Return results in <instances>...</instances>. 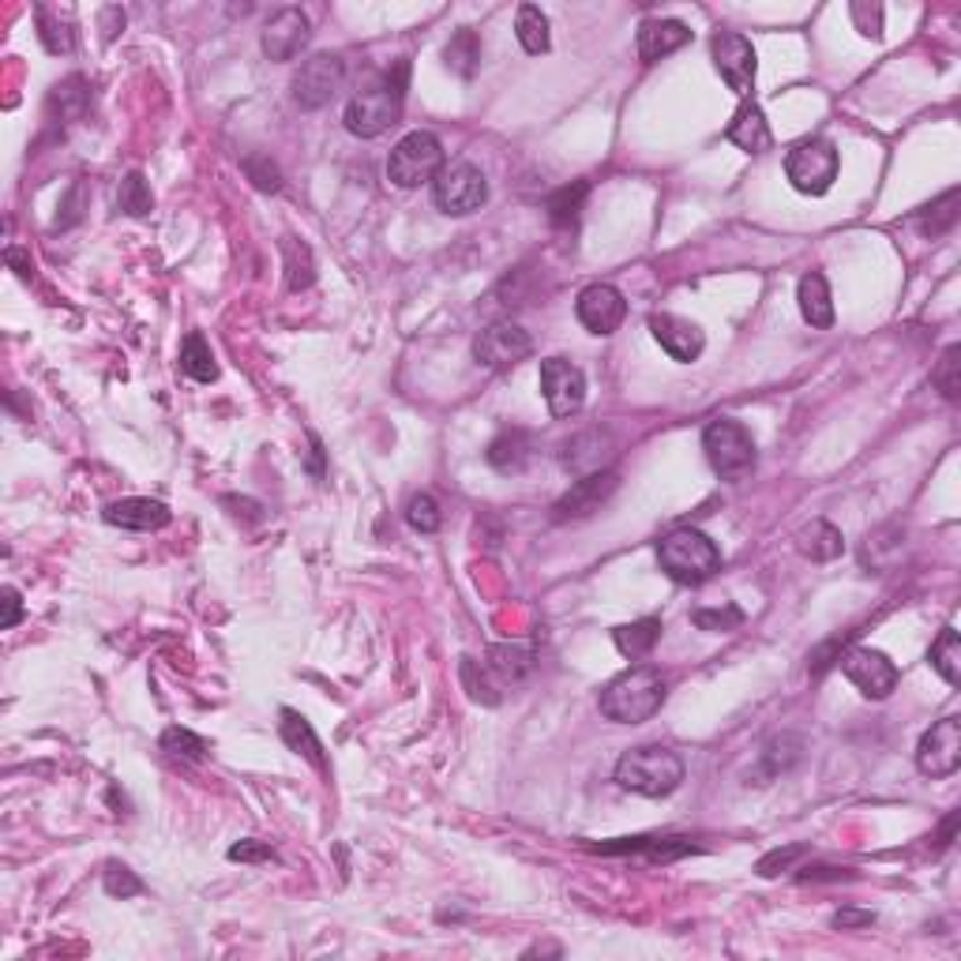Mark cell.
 <instances>
[{
    "instance_id": "1",
    "label": "cell",
    "mask_w": 961,
    "mask_h": 961,
    "mask_svg": "<svg viewBox=\"0 0 961 961\" xmlns=\"http://www.w3.org/2000/svg\"><path fill=\"white\" fill-rule=\"evenodd\" d=\"M405 79H410V65L399 60L380 83L357 91L346 105V128L361 139H376L391 125H399L402 102H405Z\"/></svg>"
},
{
    "instance_id": "2",
    "label": "cell",
    "mask_w": 961,
    "mask_h": 961,
    "mask_svg": "<svg viewBox=\"0 0 961 961\" xmlns=\"http://www.w3.org/2000/svg\"><path fill=\"white\" fill-rule=\"evenodd\" d=\"M665 707V676L654 665H634L602 691V713L616 725H639Z\"/></svg>"
},
{
    "instance_id": "3",
    "label": "cell",
    "mask_w": 961,
    "mask_h": 961,
    "mask_svg": "<svg viewBox=\"0 0 961 961\" xmlns=\"http://www.w3.org/2000/svg\"><path fill=\"white\" fill-rule=\"evenodd\" d=\"M680 781H684V759L657 744L631 747V752H623L620 763H616V785L650 800H661L668 797V792H676Z\"/></svg>"
},
{
    "instance_id": "4",
    "label": "cell",
    "mask_w": 961,
    "mask_h": 961,
    "mask_svg": "<svg viewBox=\"0 0 961 961\" xmlns=\"http://www.w3.org/2000/svg\"><path fill=\"white\" fill-rule=\"evenodd\" d=\"M657 563L680 586H699V582H707L721 568V552L702 530L684 526V530H673L657 545Z\"/></svg>"
},
{
    "instance_id": "5",
    "label": "cell",
    "mask_w": 961,
    "mask_h": 961,
    "mask_svg": "<svg viewBox=\"0 0 961 961\" xmlns=\"http://www.w3.org/2000/svg\"><path fill=\"white\" fill-rule=\"evenodd\" d=\"M702 451L713 473L725 481H744L755 470V439L740 421L718 417L702 428Z\"/></svg>"
},
{
    "instance_id": "6",
    "label": "cell",
    "mask_w": 961,
    "mask_h": 961,
    "mask_svg": "<svg viewBox=\"0 0 961 961\" xmlns=\"http://www.w3.org/2000/svg\"><path fill=\"white\" fill-rule=\"evenodd\" d=\"M785 178L800 196H826L837 181V147L831 139H800L785 155Z\"/></svg>"
},
{
    "instance_id": "7",
    "label": "cell",
    "mask_w": 961,
    "mask_h": 961,
    "mask_svg": "<svg viewBox=\"0 0 961 961\" xmlns=\"http://www.w3.org/2000/svg\"><path fill=\"white\" fill-rule=\"evenodd\" d=\"M444 170V144L432 131H410L394 144L391 158H387V178L399 188H421L425 181H436V173Z\"/></svg>"
},
{
    "instance_id": "8",
    "label": "cell",
    "mask_w": 961,
    "mask_h": 961,
    "mask_svg": "<svg viewBox=\"0 0 961 961\" xmlns=\"http://www.w3.org/2000/svg\"><path fill=\"white\" fill-rule=\"evenodd\" d=\"M432 199H436V207L444 210V215H455V218L473 215V210H481L484 199H489V181H484V173L473 162H451L432 181Z\"/></svg>"
},
{
    "instance_id": "9",
    "label": "cell",
    "mask_w": 961,
    "mask_h": 961,
    "mask_svg": "<svg viewBox=\"0 0 961 961\" xmlns=\"http://www.w3.org/2000/svg\"><path fill=\"white\" fill-rule=\"evenodd\" d=\"M342 79H346V60L339 53H312L294 76V102L301 110H323L339 94Z\"/></svg>"
},
{
    "instance_id": "10",
    "label": "cell",
    "mask_w": 961,
    "mask_h": 961,
    "mask_svg": "<svg viewBox=\"0 0 961 961\" xmlns=\"http://www.w3.org/2000/svg\"><path fill=\"white\" fill-rule=\"evenodd\" d=\"M541 394L549 402L552 417H575L586 402V376L568 357H545L541 361Z\"/></svg>"
},
{
    "instance_id": "11",
    "label": "cell",
    "mask_w": 961,
    "mask_h": 961,
    "mask_svg": "<svg viewBox=\"0 0 961 961\" xmlns=\"http://www.w3.org/2000/svg\"><path fill=\"white\" fill-rule=\"evenodd\" d=\"M710 53H713V68L721 72V79L733 87L740 99H747V94L755 91V72H759V60H755L752 42H747L744 34L721 31V34H713Z\"/></svg>"
},
{
    "instance_id": "12",
    "label": "cell",
    "mask_w": 961,
    "mask_h": 961,
    "mask_svg": "<svg viewBox=\"0 0 961 961\" xmlns=\"http://www.w3.org/2000/svg\"><path fill=\"white\" fill-rule=\"evenodd\" d=\"M530 354H534V339L518 328V323H492V328H484L478 339H473V357H478L481 368H492V373L515 368L518 361H526Z\"/></svg>"
},
{
    "instance_id": "13",
    "label": "cell",
    "mask_w": 961,
    "mask_h": 961,
    "mask_svg": "<svg viewBox=\"0 0 961 961\" xmlns=\"http://www.w3.org/2000/svg\"><path fill=\"white\" fill-rule=\"evenodd\" d=\"M842 673L857 684L863 699H890L897 687V665L890 661L883 650L857 647L842 657Z\"/></svg>"
},
{
    "instance_id": "14",
    "label": "cell",
    "mask_w": 961,
    "mask_h": 961,
    "mask_svg": "<svg viewBox=\"0 0 961 961\" xmlns=\"http://www.w3.org/2000/svg\"><path fill=\"white\" fill-rule=\"evenodd\" d=\"M916 766L928 778H950L961 766V721L942 718L916 744Z\"/></svg>"
},
{
    "instance_id": "15",
    "label": "cell",
    "mask_w": 961,
    "mask_h": 961,
    "mask_svg": "<svg viewBox=\"0 0 961 961\" xmlns=\"http://www.w3.org/2000/svg\"><path fill=\"white\" fill-rule=\"evenodd\" d=\"M308 38H312V23H308V15L301 12V8H282V12L271 15L267 26H263L260 46H263V53H267V60L286 65V60H294L297 53L308 46Z\"/></svg>"
},
{
    "instance_id": "16",
    "label": "cell",
    "mask_w": 961,
    "mask_h": 961,
    "mask_svg": "<svg viewBox=\"0 0 961 961\" xmlns=\"http://www.w3.org/2000/svg\"><path fill=\"white\" fill-rule=\"evenodd\" d=\"M575 316L590 334H613L623 323V316H628V301H623V294L616 286L594 282V286H586L579 294Z\"/></svg>"
},
{
    "instance_id": "17",
    "label": "cell",
    "mask_w": 961,
    "mask_h": 961,
    "mask_svg": "<svg viewBox=\"0 0 961 961\" xmlns=\"http://www.w3.org/2000/svg\"><path fill=\"white\" fill-rule=\"evenodd\" d=\"M650 334H654L657 346L665 350L673 361H680V365L699 361L702 350H707V334H702L699 323L684 320V316H673V312H654V316H650Z\"/></svg>"
},
{
    "instance_id": "18",
    "label": "cell",
    "mask_w": 961,
    "mask_h": 961,
    "mask_svg": "<svg viewBox=\"0 0 961 961\" xmlns=\"http://www.w3.org/2000/svg\"><path fill=\"white\" fill-rule=\"evenodd\" d=\"M616 484H620V478H616L613 470H597V473L579 478L557 500V507H552V511H557V523H568V518H586V515H594V511H602L605 500L616 492Z\"/></svg>"
},
{
    "instance_id": "19",
    "label": "cell",
    "mask_w": 961,
    "mask_h": 961,
    "mask_svg": "<svg viewBox=\"0 0 961 961\" xmlns=\"http://www.w3.org/2000/svg\"><path fill=\"white\" fill-rule=\"evenodd\" d=\"M102 518L110 526H121V530H139V534H151L170 526L173 511L162 504V500H147V496H128V500H113L105 504Z\"/></svg>"
},
{
    "instance_id": "20",
    "label": "cell",
    "mask_w": 961,
    "mask_h": 961,
    "mask_svg": "<svg viewBox=\"0 0 961 961\" xmlns=\"http://www.w3.org/2000/svg\"><path fill=\"white\" fill-rule=\"evenodd\" d=\"M608 458H613V436L602 428H590V432H579V436H571L568 444H563L560 462L568 466L571 473L586 478V473L605 470Z\"/></svg>"
},
{
    "instance_id": "21",
    "label": "cell",
    "mask_w": 961,
    "mask_h": 961,
    "mask_svg": "<svg viewBox=\"0 0 961 961\" xmlns=\"http://www.w3.org/2000/svg\"><path fill=\"white\" fill-rule=\"evenodd\" d=\"M687 42H691V31L680 20H647L634 34V49H639L642 65H657L661 57L676 53Z\"/></svg>"
},
{
    "instance_id": "22",
    "label": "cell",
    "mask_w": 961,
    "mask_h": 961,
    "mask_svg": "<svg viewBox=\"0 0 961 961\" xmlns=\"http://www.w3.org/2000/svg\"><path fill=\"white\" fill-rule=\"evenodd\" d=\"M725 139L733 147H740V151H747V155L770 151L774 136H770V125H766L759 102H752V99L740 102V110L733 113V121H729V128H725Z\"/></svg>"
},
{
    "instance_id": "23",
    "label": "cell",
    "mask_w": 961,
    "mask_h": 961,
    "mask_svg": "<svg viewBox=\"0 0 961 961\" xmlns=\"http://www.w3.org/2000/svg\"><path fill=\"white\" fill-rule=\"evenodd\" d=\"M278 718H282V721H278V733H282V740H286L289 752L305 755V759L312 763L320 774H331V766H328V755H323L320 736H316V729L308 725L301 713H297V710H282Z\"/></svg>"
},
{
    "instance_id": "24",
    "label": "cell",
    "mask_w": 961,
    "mask_h": 961,
    "mask_svg": "<svg viewBox=\"0 0 961 961\" xmlns=\"http://www.w3.org/2000/svg\"><path fill=\"white\" fill-rule=\"evenodd\" d=\"M530 451H534V444H530V436H526L523 428H504L489 444L484 458H489V466H492V470H500V473H523L526 462H530Z\"/></svg>"
},
{
    "instance_id": "25",
    "label": "cell",
    "mask_w": 961,
    "mask_h": 961,
    "mask_svg": "<svg viewBox=\"0 0 961 961\" xmlns=\"http://www.w3.org/2000/svg\"><path fill=\"white\" fill-rule=\"evenodd\" d=\"M797 301H800V316L811 323V328L826 331L834 323V301H831V286H826V278L819 275V271H811V275L800 278L797 286Z\"/></svg>"
},
{
    "instance_id": "26",
    "label": "cell",
    "mask_w": 961,
    "mask_h": 961,
    "mask_svg": "<svg viewBox=\"0 0 961 961\" xmlns=\"http://www.w3.org/2000/svg\"><path fill=\"white\" fill-rule=\"evenodd\" d=\"M661 631H665V623H661L657 616H642V620L616 628L613 631V642H616V650H620L623 657L639 661V657L654 654V647L661 642Z\"/></svg>"
},
{
    "instance_id": "27",
    "label": "cell",
    "mask_w": 961,
    "mask_h": 961,
    "mask_svg": "<svg viewBox=\"0 0 961 961\" xmlns=\"http://www.w3.org/2000/svg\"><path fill=\"white\" fill-rule=\"evenodd\" d=\"M586 196H590V181L563 184V188H557L549 199H545V215H549V222L557 226V229H575Z\"/></svg>"
},
{
    "instance_id": "28",
    "label": "cell",
    "mask_w": 961,
    "mask_h": 961,
    "mask_svg": "<svg viewBox=\"0 0 961 961\" xmlns=\"http://www.w3.org/2000/svg\"><path fill=\"white\" fill-rule=\"evenodd\" d=\"M181 368H184V376H192L196 384H215L218 380L215 350H210V342L203 339L199 331H192L188 339H184V346H181Z\"/></svg>"
},
{
    "instance_id": "29",
    "label": "cell",
    "mask_w": 961,
    "mask_h": 961,
    "mask_svg": "<svg viewBox=\"0 0 961 961\" xmlns=\"http://www.w3.org/2000/svg\"><path fill=\"white\" fill-rule=\"evenodd\" d=\"M278 249H282V260H286V286L294 289V294H301V289H308L316 282L312 249L297 241V237H282Z\"/></svg>"
},
{
    "instance_id": "30",
    "label": "cell",
    "mask_w": 961,
    "mask_h": 961,
    "mask_svg": "<svg viewBox=\"0 0 961 961\" xmlns=\"http://www.w3.org/2000/svg\"><path fill=\"white\" fill-rule=\"evenodd\" d=\"M515 34H518V42H523V49L534 53V57L549 53V46H552V38H549V15H545L537 4H523V8H518Z\"/></svg>"
},
{
    "instance_id": "31",
    "label": "cell",
    "mask_w": 961,
    "mask_h": 961,
    "mask_svg": "<svg viewBox=\"0 0 961 961\" xmlns=\"http://www.w3.org/2000/svg\"><path fill=\"white\" fill-rule=\"evenodd\" d=\"M800 552H804V557H811V560H819V563L837 560L845 552V537H842V530H837V526H831V523H823V518H819V523H811L808 530L800 534Z\"/></svg>"
},
{
    "instance_id": "32",
    "label": "cell",
    "mask_w": 961,
    "mask_h": 961,
    "mask_svg": "<svg viewBox=\"0 0 961 961\" xmlns=\"http://www.w3.org/2000/svg\"><path fill=\"white\" fill-rule=\"evenodd\" d=\"M928 661H931V668H936V673L950 687L961 684V639H958L954 628H942L939 631V639L931 642V650H928Z\"/></svg>"
},
{
    "instance_id": "33",
    "label": "cell",
    "mask_w": 961,
    "mask_h": 961,
    "mask_svg": "<svg viewBox=\"0 0 961 961\" xmlns=\"http://www.w3.org/2000/svg\"><path fill=\"white\" fill-rule=\"evenodd\" d=\"M530 665H534V657H530V650H523V647H492L489 650V673L496 676L500 687L518 684L526 673H530Z\"/></svg>"
},
{
    "instance_id": "34",
    "label": "cell",
    "mask_w": 961,
    "mask_h": 961,
    "mask_svg": "<svg viewBox=\"0 0 961 961\" xmlns=\"http://www.w3.org/2000/svg\"><path fill=\"white\" fill-rule=\"evenodd\" d=\"M444 60H447V68H451V72H458L462 79H470L473 72H478V65H481V38H478V31L462 26V31H458L455 38L447 42Z\"/></svg>"
},
{
    "instance_id": "35",
    "label": "cell",
    "mask_w": 961,
    "mask_h": 961,
    "mask_svg": "<svg viewBox=\"0 0 961 961\" xmlns=\"http://www.w3.org/2000/svg\"><path fill=\"white\" fill-rule=\"evenodd\" d=\"M954 226H958V188L942 192L936 203H928V207L916 215V229H920L924 237H942Z\"/></svg>"
},
{
    "instance_id": "36",
    "label": "cell",
    "mask_w": 961,
    "mask_h": 961,
    "mask_svg": "<svg viewBox=\"0 0 961 961\" xmlns=\"http://www.w3.org/2000/svg\"><path fill=\"white\" fill-rule=\"evenodd\" d=\"M117 207L125 210V215H131V218H147L155 210L151 184H147V178L139 170L125 173V181H121V192H117Z\"/></svg>"
},
{
    "instance_id": "37",
    "label": "cell",
    "mask_w": 961,
    "mask_h": 961,
    "mask_svg": "<svg viewBox=\"0 0 961 961\" xmlns=\"http://www.w3.org/2000/svg\"><path fill=\"white\" fill-rule=\"evenodd\" d=\"M458 673H462V684H466V691H470L473 702L496 707V702H500V684H496V676L489 673V665H478L473 657H462Z\"/></svg>"
},
{
    "instance_id": "38",
    "label": "cell",
    "mask_w": 961,
    "mask_h": 961,
    "mask_svg": "<svg viewBox=\"0 0 961 961\" xmlns=\"http://www.w3.org/2000/svg\"><path fill=\"white\" fill-rule=\"evenodd\" d=\"M162 752L165 755H178V759H188V763H203L207 759V740L196 736L192 729H181V725H170L162 733Z\"/></svg>"
},
{
    "instance_id": "39",
    "label": "cell",
    "mask_w": 961,
    "mask_h": 961,
    "mask_svg": "<svg viewBox=\"0 0 961 961\" xmlns=\"http://www.w3.org/2000/svg\"><path fill=\"white\" fill-rule=\"evenodd\" d=\"M800 755H804V740H800V736L770 740V744H766V752H763L766 778H778V774H785L792 763H800Z\"/></svg>"
},
{
    "instance_id": "40",
    "label": "cell",
    "mask_w": 961,
    "mask_h": 961,
    "mask_svg": "<svg viewBox=\"0 0 961 961\" xmlns=\"http://www.w3.org/2000/svg\"><path fill=\"white\" fill-rule=\"evenodd\" d=\"M87 102H91V91H87L83 76H68L65 83H57V91H53V105H60V117L65 121L83 117Z\"/></svg>"
},
{
    "instance_id": "41",
    "label": "cell",
    "mask_w": 961,
    "mask_h": 961,
    "mask_svg": "<svg viewBox=\"0 0 961 961\" xmlns=\"http://www.w3.org/2000/svg\"><path fill=\"white\" fill-rule=\"evenodd\" d=\"M102 886H105V894H110V897H121V902H125V897L144 894V879H139L136 871L128 868V863H117V860L105 863V871H102Z\"/></svg>"
},
{
    "instance_id": "42",
    "label": "cell",
    "mask_w": 961,
    "mask_h": 961,
    "mask_svg": "<svg viewBox=\"0 0 961 961\" xmlns=\"http://www.w3.org/2000/svg\"><path fill=\"white\" fill-rule=\"evenodd\" d=\"M405 523H410L417 534H436L439 526H444V515H439L436 496H428V492L413 496L410 504H405Z\"/></svg>"
},
{
    "instance_id": "43",
    "label": "cell",
    "mask_w": 961,
    "mask_h": 961,
    "mask_svg": "<svg viewBox=\"0 0 961 961\" xmlns=\"http://www.w3.org/2000/svg\"><path fill=\"white\" fill-rule=\"evenodd\" d=\"M691 623L699 631H713V634H725V631H736L740 623H744V613H740L736 605H725V608H695L691 613Z\"/></svg>"
},
{
    "instance_id": "44",
    "label": "cell",
    "mask_w": 961,
    "mask_h": 961,
    "mask_svg": "<svg viewBox=\"0 0 961 961\" xmlns=\"http://www.w3.org/2000/svg\"><path fill=\"white\" fill-rule=\"evenodd\" d=\"M241 165H244L249 181H252L260 192H278V188H282V170H278L275 162H271V155H249Z\"/></svg>"
},
{
    "instance_id": "45",
    "label": "cell",
    "mask_w": 961,
    "mask_h": 961,
    "mask_svg": "<svg viewBox=\"0 0 961 961\" xmlns=\"http://www.w3.org/2000/svg\"><path fill=\"white\" fill-rule=\"evenodd\" d=\"M958 357H961V350L950 346L947 354H942L939 368L931 373V384L939 387L942 399H947V402H958V391H961V380H958V365H961V361Z\"/></svg>"
},
{
    "instance_id": "46",
    "label": "cell",
    "mask_w": 961,
    "mask_h": 961,
    "mask_svg": "<svg viewBox=\"0 0 961 961\" xmlns=\"http://www.w3.org/2000/svg\"><path fill=\"white\" fill-rule=\"evenodd\" d=\"M38 38H42V46H46L49 53H72V46H76L72 31L53 23L46 8H38Z\"/></svg>"
},
{
    "instance_id": "47",
    "label": "cell",
    "mask_w": 961,
    "mask_h": 961,
    "mask_svg": "<svg viewBox=\"0 0 961 961\" xmlns=\"http://www.w3.org/2000/svg\"><path fill=\"white\" fill-rule=\"evenodd\" d=\"M849 12H853V23H857V31L863 34V38H871V42L883 38V8L868 4V0H857Z\"/></svg>"
},
{
    "instance_id": "48",
    "label": "cell",
    "mask_w": 961,
    "mask_h": 961,
    "mask_svg": "<svg viewBox=\"0 0 961 961\" xmlns=\"http://www.w3.org/2000/svg\"><path fill=\"white\" fill-rule=\"evenodd\" d=\"M800 857H808V845H785V849L766 853V857L759 860V876L770 879V876H778V871H789Z\"/></svg>"
},
{
    "instance_id": "49",
    "label": "cell",
    "mask_w": 961,
    "mask_h": 961,
    "mask_svg": "<svg viewBox=\"0 0 961 961\" xmlns=\"http://www.w3.org/2000/svg\"><path fill=\"white\" fill-rule=\"evenodd\" d=\"M229 860H241V863H267V860H275V849H271L267 842H255V837H249V842L229 845Z\"/></svg>"
},
{
    "instance_id": "50",
    "label": "cell",
    "mask_w": 961,
    "mask_h": 961,
    "mask_svg": "<svg viewBox=\"0 0 961 961\" xmlns=\"http://www.w3.org/2000/svg\"><path fill=\"white\" fill-rule=\"evenodd\" d=\"M876 924V913L868 909H837L834 913V928L849 931V928H871Z\"/></svg>"
},
{
    "instance_id": "51",
    "label": "cell",
    "mask_w": 961,
    "mask_h": 961,
    "mask_svg": "<svg viewBox=\"0 0 961 961\" xmlns=\"http://www.w3.org/2000/svg\"><path fill=\"white\" fill-rule=\"evenodd\" d=\"M23 620V602H20V590L15 586H4V620H0V628L12 631L15 623Z\"/></svg>"
},
{
    "instance_id": "52",
    "label": "cell",
    "mask_w": 961,
    "mask_h": 961,
    "mask_svg": "<svg viewBox=\"0 0 961 961\" xmlns=\"http://www.w3.org/2000/svg\"><path fill=\"white\" fill-rule=\"evenodd\" d=\"M308 444H312V455H308V473L312 478H323V444L316 432H308Z\"/></svg>"
},
{
    "instance_id": "53",
    "label": "cell",
    "mask_w": 961,
    "mask_h": 961,
    "mask_svg": "<svg viewBox=\"0 0 961 961\" xmlns=\"http://www.w3.org/2000/svg\"><path fill=\"white\" fill-rule=\"evenodd\" d=\"M102 31H105V38H113L117 31H125V12H121V8H105V12H102Z\"/></svg>"
},
{
    "instance_id": "54",
    "label": "cell",
    "mask_w": 961,
    "mask_h": 961,
    "mask_svg": "<svg viewBox=\"0 0 961 961\" xmlns=\"http://www.w3.org/2000/svg\"><path fill=\"white\" fill-rule=\"evenodd\" d=\"M4 260L12 263V267H20V275H23V278H31V260H26V255H23L20 249H8V252H4Z\"/></svg>"
}]
</instances>
